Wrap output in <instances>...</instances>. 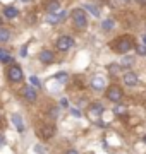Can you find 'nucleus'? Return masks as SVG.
<instances>
[{"instance_id": "nucleus-1", "label": "nucleus", "mask_w": 146, "mask_h": 154, "mask_svg": "<svg viewBox=\"0 0 146 154\" xmlns=\"http://www.w3.org/2000/svg\"><path fill=\"white\" fill-rule=\"evenodd\" d=\"M72 21H74V26L78 29H86L88 26V19H86V12L83 9H74L72 11Z\"/></svg>"}, {"instance_id": "nucleus-2", "label": "nucleus", "mask_w": 146, "mask_h": 154, "mask_svg": "<svg viewBox=\"0 0 146 154\" xmlns=\"http://www.w3.org/2000/svg\"><path fill=\"white\" fill-rule=\"evenodd\" d=\"M132 41L129 38H119L115 43H113V50L117 51V53H124V55H127L131 50H132Z\"/></svg>"}, {"instance_id": "nucleus-3", "label": "nucleus", "mask_w": 146, "mask_h": 154, "mask_svg": "<svg viewBox=\"0 0 146 154\" xmlns=\"http://www.w3.org/2000/svg\"><path fill=\"white\" fill-rule=\"evenodd\" d=\"M23 77H24V72L19 65L9 67V70H7V79H9L11 82H19V81H23Z\"/></svg>"}, {"instance_id": "nucleus-4", "label": "nucleus", "mask_w": 146, "mask_h": 154, "mask_svg": "<svg viewBox=\"0 0 146 154\" xmlns=\"http://www.w3.org/2000/svg\"><path fill=\"white\" fill-rule=\"evenodd\" d=\"M103 111H105V108L101 106V103H93V105L90 106V110H88V116H90V120H91V122L98 123L100 116L103 115Z\"/></svg>"}, {"instance_id": "nucleus-5", "label": "nucleus", "mask_w": 146, "mask_h": 154, "mask_svg": "<svg viewBox=\"0 0 146 154\" xmlns=\"http://www.w3.org/2000/svg\"><path fill=\"white\" fill-rule=\"evenodd\" d=\"M122 96H124V93L119 86H110V88H107V99L108 101H112V103H120Z\"/></svg>"}, {"instance_id": "nucleus-6", "label": "nucleus", "mask_w": 146, "mask_h": 154, "mask_svg": "<svg viewBox=\"0 0 146 154\" xmlns=\"http://www.w3.org/2000/svg\"><path fill=\"white\" fill-rule=\"evenodd\" d=\"M38 135L41 139L48 140V139H52L53 135H55V127L50 125V123H43V125H40L38 127Z\"/></svg>"}, {"instance_id": "nucleus-7", "label": "nucleus", "mask_w": 146, "mask_h": 154, "mask_svg": "<svg viewBox=\"0 0 146 154\" xmlns=\"http://www.w3.org/2000/svg\"><path fill=\"white\" fill-rule=\"evenodd\" d=\"M55 46L59 51H67V50H71L74 46V39L71 36H60V38L57 39Z\"/></svg>"}, {"instance_id": "nucleus-8", "label": "nucleus", "mask_w": 146, "mask_h": 154, "mask_svg": "<svg viewBox=\"0 0 146 154\" xmlns=\"http://www.w3.org/2000/svg\"><path fill=\"white\" fill-rule=\"evenodd\" d=\"M122 79H124V84L125 86H129V88H134V86H138V82H139V77L136 75L134 72H125L122 75Z\"/></svg>"}, {"instance_id": "nucleus-9", "label": "nucleus", "mask_w": 146, "mask_h": 154, "mask_svg": "<svg viewBox=\"0 0 146 154\" xmlns=\"http://www.w3.org/2000/svg\"><path fill=\"white\" fill-rule=\"evenodd\" d=\"M38 89H34L33 86H26V88L23 89V96L26 101H29V103H34L36 101V98H38V93H36Z\"/></svg>"}, {"instance_id": "nucleus-10", "label": "nucleus", "mask_w": 146, "mask_h": 154, "mask_svg": "<svg viewBox=\"0 0 146 154\" xmlns=\"http://www.w3.org/2000/svg\"><path fill=\"white\" fill-rule=\"evenodd\" d=\"M40 62L41 63H45V65H50L52 62L55 60V55H53V51H50V50H41L38 55Z\"/></svg>"}, {"instance_id": "nucleus-11", "label": "nucleus", "mask_w": 146, "mask_h": 154, "mask_svg": "<svg viewBox=\"0 0 146 154\" xmlns=\"http://www.w3.org/2000/svg\"><path fill=\"white\" fill-rule=\"evenodd\" d=\"M91 89H95V91H103V89H105V77H101V75L91 77Z\"/></svg>"}, {"instance_id": "nucleus-12", "label": "nucleus", "mask_w": 146, "mask_h": 154, "mask_svg": "<svg viewBox=\"0 0 146 154\" xmlns=\"http://www.w3.org/2000/svg\"><path fill=\"white\" fill-rule=\"evenodd\" d=\"M65 17H67V12L65 11H62L60 14H48V16H46V22H48V24H59V22L64 21Z\"/></svg>"}, {"instance_id": "nucleus-13", "label": "nucleus", "mask_w": 146, "mask_h": 154, "mask_svg": "<svg viewBox=\"0 0 146 154\" xmlns=\"http://www.w3.org/2000/svg\"><path fill=\"white\" fill-rule=\"evenodd\" d=\"M46 11H48V14H60L62 9H60L59 0H50V2L46 4Z\"/></svg>"}, {"instance_id": "nucleus-14", "label": "nucleus", "mask_w": 146, "mask_h": 154, "mask_svg": "<svg viewBox=\"0 0 146 154\" xmlns=\"http://www.w3.org/2000/svg\"><path fill=\"white\" fill-rule=\"evenodd\" d=\"M4 16H5L7 19H16V17L19 16V11H17L16 7L9 5V7H5V9H4Z\"/></svg>"}, {"instance_id": "nucleus-15", "label": "nucleus", "mask_w": 146, "mask_h": 154, "mask_svg": "<svg viewBox=\"0 0 146 154\" xmlns=\"http://www.w3.org/2000/svg\"><path fill=\"white\" fill-rule=\"evenodd\" d=\"M12 123L16 125V128H17V132L19 134H23L24 132V123H23V118L19 115H12Z\"/></svg>"}, {"instance_id": "nucleus-16", "label": "nucleus", "mask_w": 146, "mask_h": 154, "mask_svg": "<svg viewBox=\"0 0 146 154\" xmlns=\"http://www.w3.org/2000/svg\"><path fill=\"white\" fill-rule=\"evenodd\" d=\"M4 62H14L12 60V57H11V53L7 51L5 48H0V63H4Z\"/></svg>"}, {"instance_id": "nucleus-17", "label": "nucleus", "mask_w": 146, "mask_h": 154, "mask_svg": "<svg viewBox=\"0 0 146 154\" xmlns=\"http://www.w3.org/2000/svg\"><path fill=\"white\" fill-rule=\"evenodd\" d=\"M107 69H108V74H110V75H119V74H120V69H122V65H120V63H110Z\"/></svg>"}, {"instance_id": "nucleus-18", "label": "nucleus", "mask_w": 146, "mask_h": 154, "mask_svg": "<svg viewBox=\"0 0 146 154\" xmlns=\"http://www.w3.org/2000/svg\"><path fill=\"white\" fill-rule=\"evenodd\" d=\"M115 28V21L113 19H105V21L101 22V29L103 31H112Z\"/></svg>"}, {"instance_id": "nucleus-19", "label": "nucleus", "mask_w": 146, "mask_h": 154, "mask_svg": "<svg viewBox=\"0 0 146 154\" xmlns=\"http://www.w3.org/2000/svg\"><path fill=\"white\" fill-rule=\"evenodd\" d=\"M11 39V31L5 28H0V41L2 43H5V41H9Z\"/></svg>"}, {"instance_id": "nucleus-20", "label": "nucleus", "mask_w": 146, "mask_h": 154, "mask_svg": "<svg viewBox=\"0 0 146 154\" xmlns=\"http://www.w3.org/2000/svg\"><path fill=\"white\" fill-rule=\"evenodd\" d=\"M113 113H115L117 116L125 115V113H127V106H125V105H115V108H113Z\"/></svg>"}, {"instance_id": "nucleus-21", "label": "nucleus", "mask_w": 146, "mask_h": 154, "mask_svg": "<svg viewBox=\"0 0 146 154\" xmlns=\"http://www.w3.org/2000/svg\"><path fill=\"white\" fill-rule=\"evenodd\" d=\"M55 81L57 82H60V84H64V82H67V79H69V74L67 72H59V74H55Z\"/></svg>"}, {"instance_id": "nucleus-22", "label": "nucleus", "mask_w": 146, "mask_h": 154, "mask_svg": "<svg viewBox=\"0 0 146 154\" xmlns=\"http://www.w3.org/2000/svg\"><path fill=\"white\" fill-rule=\"evenodd\" d=\"M132 63H134V57H129V55H124V58L120 60L122 67H131Z\"/></svg>"}, {"instance_id": "nucleus-23", "label": "nucleus", "mask_w": 146, "mask_h": 154, "mask_svg": "<svg viewBox=\"0 0 146 154\" xmlns=\"http://www.w3.org/2000/svg\"><path fill=\"white\" fill-rule=\"evenodd\" d=\"M84 9H86L88 12H91L95 17H100V11H98L95 5H91V4H84Z\"/></svg>"}, {"instance_id": "nucleus-24", "label": "nucleus", "mask_w": 146, "mask_h": 154, "mask_svg": "<svg viewBox=\"0 0 146 154\" xmlns=\"http://www.w3.org/2000/svg\"><path fill=\"white\" fill-rule=\"evenodd\" d=\"M29 82H31V86H33L34 89H40L41 88V82H40V79L36 75H31L29 77Z\"/></svg>"}, {"instance_id": "nucleus-25", "label": "nucleus", "mask_w": 146, "mask_h": 154, "mask_svg": "<svg viewBox=\"0 0 146 154\" xmlns=\"http://www.w3.org/2000/svg\"><path fill=\"white\" fill-rule=\"evenodd\" d=\"M48 116H50L52 120H55L57 116H59V108H52V110L48 111Z\"/></svg>"}, {"instance_id": "nucleus-26", "label": "nucleus", "mask_w": 146, "mask_h": 154, "mask_svg": "<svg viewBox=\"0 0 146 154\" xmlns=\"http://www.w3.org/2000/svg\"><path fill=\"white\" fill-rule=\"evenodd\" d=\"M26 21H28V24H34L36 22V14H28Z\"/></svg>"}, {"instance_id": "nucleus-27", "label": "nucleus", "mask_w": 146, "mask_h": 154, "mask_svg": "<svg viewBox=\"0 0 146 154\" xmlns=\"http://www.w3.org/2000/svg\"><path fill=\"white\" fill-rule=\"evenodd\" d=\"M136 51H138V55L144 57L146 55V46H138V50H136Z\"/></svg>"}, {"instance_id": "nucleus-28", "label": "nucleus", "mask_w": 146, "mask_h": 154, "mask_svg": "<svg viewBox=\"0 0 146 154\" xmlns=\"http://www.w3.org/2000/svg\"><path fill=\"white\" fill-rule=\"evenodd\" d=\"M19 55L23 57V58H24L26 55H28V46H23V48L19 50Z\"/></svg>"}, {"instance_id": "nucleus-29", "label": "nucleus", "mask_w": 146, "mask_h": 154, "mask_svg": "<svg viewBox=\"0 0 146 154\" xmlns=\"http://www.w3.org/2000/svg\"><path fill=\"white\" fill-rule=\"evenodd\" d=\"M60 106H62V108H67V106H69L67 98H62V99H60Z\"/></svg>"}, {"instance_id": "nucleus-30", "label": "nucleus", "mask_w": 146, "mask_h": 154, "mask_svg": "<svg viewBox=\"0 0 146 154\" xmlns=\"http://www.w3.org/2000/svg\"><path fill=\"white\" fill-rule=\"evenodd\" d=\"M71 113H72L74 116H78V118L81 116V111H79V110H76V108H72V110H71Z\"/></svg>"}, {"instance_id": "nucleus-31", "label": "nucleus", "mask_w": 146, "mask_h": 154, "mask_svg": "<svg viewBox=\"0 0 146 154\" xmlns=\"http://www.w3.org/2000/svg\"><path fill=\"white\" fill-rule=\"evenodd\" d=\"M34 151H36L38 154H45V149H43V147H40V146H36V147H34Z\"/></svg>"}, {"instance_id": "nucleus-32", "label": "nucleus", "mask_w": 146, "mask_h": 154, "mask_svg": "<svg viewBox=\"0 0 146 154\" xmlns=\"http://www.w3.org/2000/svg\"><path fill=\"white\" fill-rule=\"evenodd\" d=\"M65 154H79V152H78V151H76V149H69V151H67V152H65Z\"/></svg>"}, {"instance_id": "nucleus-33", "label": "nucleus", "mask_w": 146, "mask_h": 154, "mask_svg": "<svg viewBox=\"0 0 146 154\" xmlns=\"http://www.w3.org/2000/svg\"><path fill=\"white\" fill-rule=\"evenodd\" d=\"M4 142H5V139H4V135L0 134V146H4Z\"/></svg>"}, {"instance_id": "nucleus-34", "label": "nucleus", "mask_w": 146, "mask_h": 154, "mask_svg": "<svg viewBox=\"0 0 146 154\" xmlns=\"http://www.w3.org/2000/svg\"><path fill=\"white\" fill-rule=\"evenodd\" d=\"M143 140H144V144H146V134H144V137H143Z\"/></svg>"}, {"instance_id": "nucleus-35", "label": "nucleus", "mask_w": 146, "mask_h": 154, "mask_svg": "<svg viewBox=\"0 0 146 154\" xmlns=\"http://www.w3.org/2000/svg\"><path fill=\"white\" fill-rule=\"evenodd\" d=\"M21 2H29V0H21Z\"/></svg>"}, {"instance_id": "nucleus-36", "label": "nucleus", "mask_w": 146, "mask_h": 154, "mask_svg": "<svg viewBox=\"0 0 146 154\" xmlns=\"http://www.w3.org/2000/svg\"><path fill=\"white\" fill-rule=\"evenodd\" d=\"M143 39H144V43H146V36H144V38H143Z\"/></svg>"}, {"instance_id": "nucleus-37", "label": "nucleus", "mask_w": 146, "mask_h": 154, "mask_svg": "<svg viewBox=\"0 0 146 154\" xmlns=\"http://www.w3.org/2000/svg\"><path fill=\"white\" fill-rule=\"evenodd\" d=\"M0 24H2V19H0Z\"/></svg>"}]
</instances>
